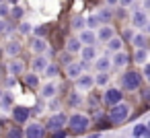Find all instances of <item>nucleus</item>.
<instances>
[{"label": "nucleus", "instance_id": "18", "mask_svg": "<svg viewBox=\"0 0 150 138\" xmlns=\"http://www.w3.org/2000/svg\"><path fill=\"white\" fill-rule=\"evenodd\" d=\"M132 23H134V27H138V29H144V27H146V23H148V17H146V13H144V11H140V13H134V17H132Z\"/></svg>", "mask_w": 150, "mask_h": 138}, {"label": "nucleus", "instance_id": "22", "mask_svg": "<svg viewBox=\"0 0 150 138\" xmlns=\"http://www.w3.org/2000/svg\"><path fill=\"white\" fill-rule=\"evenodd\" d=\"M25 85H27L29 89H37V87H39V76H37V72L25 74Z\"/></svg>", "mask_w": 150, "mask_h": 138}, {"label": "nucleus", "instance_id": "42", "mask_svg": "<svg viewBox=\"0 0 150 138\" xmlns=\"http://www.w3.org/2000/svg\"><path fill=\"white\" fill-rule=\"evenodd\" d=\"M6 2H8L11 6H15V4H19V0H6Z\"/></svg>", "mask_w": 150, "mask_h": 138}, {"label": "nucleus", "instance_id": "29", "mask_svg": "<svg viewBox=\"0 0 150 138\" xmlns=\"http://www.w3.org/2000/svg\"><path fill=\"white\" fill-rule=\"evenodd\" d=\"M109 83V74L107 72H99L97 76H95V85H99V87H105Z\"/></svg>", "mask_w": 150, "mask_h": 138}, {"label": "nucleus", "instance_id": "36", "mask_svg": "<svg viewBox=\"0 0 150 138\" xmlns=\"http://www.w3.org/2000/svg\"><path fill=\"white\" fill-rule=\"evenodd\" d=\"M68 103H70V105H74V107H76V105H80V103H82V97H80V95H78V93H72V95H70V97H68Z\"/></svg>", "mask_w": 150, "mask_h": 138}, {"label": "nucleus", "instance_id": "40", "mask_svg": "<svg viewBox=\"0 0 150 138\" xmlns=\"http://www.w3.org/2000/svg\"><path fill=\"white\" fill-rule=\"evenodd\" d=\"M144 78L150 83V64H146V66H144Z\"/></svg>", "mask_w": 150, "mask_h": 138}, {"label": "nucleus", "instance_id": "5", "mask_svg": "<svg viewBox=\"0 0 150 138\" xmlns=\"http://www.w3.org/2000/svg\"><path fill=\"white\" fill-rule=\"evenodd\" d=\"M66 124H68V115H66V113H54V115L47 120V124H45V130H50V132H56V130H62Z\"/></svg>", "mask_w": 150, "mask_h": 138}, {"label": "nucleus", "instance_id": "35", "mask_svg": "<svg viewBox=\"0 0 150 138\" xmlns=\"http://www.w3.org/2000/svg\"><path fill=\"white\" fill-rule=\"evenodd\" d=\"M8 15H11V4L8 2H0V17L6 19Z\"/></svg>", "mask_w": 150, "mask_h": 138}, {"label": "nucleus", "instance_id": "8", "mask_svg": "<svg viewBox=\"0 0 150 138\" xmlns=\"http://www.w3.org/2000/svg\"><path fill=\"white\" fill-rule=\"evenodd\" d=\"M29 48H31V52H33V54H45V52H47V39H45V37H39V35H35V37H31Z\"/></svg>", "mask_w": 150, "mask_h": 138}, {"label": "nucleus", "instance_id": "13", "mask_svg": "<svg viewBox=\"0 0 150 138\" xmlns=\"http://www.w3.org/2000/svg\"><path fill=\"white\" fill-rule=\"evenodd\" d=\"M21 50H23V46H21L17 39H11V41H6V43H4V54H6L8 58L19 56V54H21Z\"/></svg>", "mask_w": 150, "mask_h": 138}, {"label": "nucleus", "instance_id": "19", "mask_svg": "<svg viewBox=\"0 0 150 138\" xmlns=\"http://www.w3.org/2000/svg\"><path fill=\"white\" fill-rule=\"evenodd\" d=\"M127 60H129V56L125 54V52H115V56H113V60H111V64L115 66V68H121V66H125L127 64Z\"/></svg>", "mask_w": 150, "mask_h": 138}, {"label": "nucleus", "instance_id": "20", "mask_svg": "<svg viewBox=\"0 0 150 138\" xmlns=\"http://www.w3.org/2000/svg\"><path fill=\"white\" fill-rule=\"evenodd\" d=\"M80 48H82V41H80L78 37H70V39L66 41V52H70V54H78Z\"/></svg>", "mask_w": 150, "mask_h": 138}, {"label": "nucleus", "instance_id": "41", "mask_svg": "<svg viewBox=\"0 0 150 138\" xmlns=\"http://www.w3.org/2000/svg\"><path fill=\"white\" fill-rule=\"evenodd\" d=\"M117 4H121V6H132V4H134V0H119Z\"/></svg>", "mask_w": 150, "mask_h": 138}, {"label": "nucleus", "instance_id": "4", "mask_svg": "<svg viewBox=\"0 0 150 138\" xmlns=\"http://www.w3.org/2000/svg\"><path fill=\"white\" fill-rule=\"evenodd\" d=\"M11 117H13L17 124H27L29 117H31V109L25 107V105H13V109H11Z\"/></svg>", "mask_w": 150, "mask_h": 138}, {"label": "nucleus", "instance_id": "32", "mask_svg": "<svg viewBox=\"0 0 150 138\" xmlns=\"http://www.w3.org/2000/svg\"><path fill=\"white\" fill-rule=\"evenodd\" d=\"M99 25H101V21H99V17H97V15H93V17H88V19H86V27H88V29H97Z\"/></svg>", "mask_w": 150, "mask_h": 138}, {"label": "nucleus", "instance_id": "17", "mask_svg": "<svg viewBox=\"0 0 150 138\" xmlns=\"http://www.w3.org/2000/svg\"><path fill=\"white\" fill-rule=\"evenodd\" d=\"M78 54L82 56L84 62H93V60L97 58V50H95V46H82Z\"/></svg>", "mask_w": 150, "mask_h": 138}, {"label": "nucleus", "instance_id": "21", "mask_svg": "<svg viewBox=\"0 0 150 138\" xmlns=\"http://www.w3.org/2000/svg\"><path fill=\"white\" fill-rule=\"evenodd\" d=\"M111 66H113V64H111V60H109L107 56H101V58H97V62H95V68H97L99 72H107Z\"/></svg>", "mask_w": 150, "mask_h": 138}, {"label": "nucleus", "instance_id": "37", "mask_svg": "<svg viewBox=\"0 0 150 138\" xmlns=\"http://www.w3.org/2000/svg\"><path fill=\"white\" fill-rule=\"evenodd\" d=\"M144 132H146V126H144V124H138V126L132 130L134 136H144Z\"/></svg>", "mask_w": 150, "mask_h": 138}, {"label": "nucleus", "instance_id": "7", "mask_svg": "<svg viewBox=\"0 0 150 138\" xmlns=\"http://www.w3.org/2000/svg\"><path fill=\"white\" fill-rule=\"evenodd\" d=\"M6 70H8V74H13V76H21V74H25V62L15 56V58H11V62L6 64Z\"/></svg>", "mask_w": 150, "mask_h": 138}, {"label": "nucleus", "instance_id": "6", "mask_svg": "<svg viewBox=\"0 0 150 138\" xmlns=\"http://www.w3.org/2000/svg\"><path fill=\"white\" fill-rule=\"evenodd\" d=\"M25 136L27 138H41V136H45V126H41L39 122H31L25 128Z\"/></svg>", "mask_w": 150, "mask_h": 138}, {"label": "nucleus", "instance_id": "3", "mask_svg": "<svg viewBox=\"0 0 150 138\" xmlns=\"http://www.w3.org/2000/svg\"><path fill=\"white\" fill-rule=\"evenodd\" d=\"M119 83H121V89H125V91H136V89L140 87V83H142V76L138 74V70H127L125 74H121Z\"/></svg>", "mask_w": 150, "mask_h": 138}, {"label": "nucleus", "instance_id": "25", "mask_svg": "<svg viewBox=\"0 0 150 138\" xmlns=\"http://www.w3.org/2000/svg\"><path fill=\"white\" fill-rule=\"evenodd\" d=\"M134 60H136L138 64H144V62L148 60V52H146V48H136V54H134Z\"/></svg>", "mask_w": 150, "mask_h": 138}, {"label": "nucleus", "instance_id": "39", "mask_svg": "<svg viewBox=\"0 0 150 138\" xmlns=\"http://www.w3.org/2000/svg\"><path fill=\"white\" fill-rule=\"evenodd\" d=\"M33 31H35V35H39V37H43V35L47 33V27H35Z\"/></svg>", "mask_w": 150, "mask_h": 138}, {"label": "nucleus", "instance_id": "23", "mask_svg": "<svg viewBox=\"0 0 150 138\" xmlns=\"http://www.w3.org/2000/svg\"><path fill=\"white\" fill-rule=\"evenodd\" d=\"M105 43H107V48H109L111 52H119V50H121V46H123L121 37H115V35H113L109 41H105Z\"/></svg>", "mask_w": 150, "mask_h": 138}, {"label": "nucleus", "instance_id": "14", "mask_svg": "<svg viewBox=\"0 0 150 138\" xmlns=\"http://www.w3.org/2000/svg\"><path fill=\"white\" fill-rule=\"evenodd\" d=\"M78 39L82 41V46H95V41H97V33L93 31V29H82L80 31V35H78Z\"/></svg>", "mask_w": 150, "mask_h": 138}, {"label": "nucleus", "instance_id": "38", "mask_svg": "<svg viewBox=\"0 0 150 138\" xmlns=\"http://www.w3.org/2000/svg\"><path fill=\"white\" fill-rule=\"evenodd\" d=\"M8 136H11V138H19V136H25V130H21V128H13V130H8Z\"/></svg>", "mask_w": 150, "mask_h": 138}, {"label": "nucleus", "instance_id": "24", "mask_svg": "<svg viewBox=\"0 0 150 138\" xmlns=\"http://www.w3.org/2000/svg\"><path fill=\"white\" fill-rule=\"evenodd\" d=\"M0 107L2 109H13V95L11 93H2V97H0Z\"/></svg>", "mask_w": 150, "mask_h": 138}, {"label": "nucleus", "instance_id": "26", "mask_svg": "<svg viewBox=\"0 0 150 138\" xmlns=\"http://www.w3.org/2000/svg\"><path fill=\"white\" fill-rule=\"evenodd\" d=\"M97 17H99L101 23H109V21L113 19V13H111V9H101V11L97 13Z\"/></svg>", "mask_w": 150, "mask_h": 138}, {"label": "nucleus", "instance_id": "16", "mask_svg": "<svg viewBox=\"0 0 150 138\" xmlns=\"http://www.w3.org/2000/svg\"><path fill=\"white\" fill-rule=\"evenodd\" d=\"M56 93H58V85H56V83H52V80H50V83H45V85L41 87V97H43V99H54V97H56Z\"/></svg>", "mask_w": 150, "mask_h": 138}, {"label": "nucleus", "instance_id": "2", "mask_svg": "<svg viewBox=\"0 0 150 138\" xmlns=\"http://www.w3.org/2000/svg\"><path fill=\"white\" fill-rule=\"evenodd\" d=\"M88 126H91V122H88V117L82 115V113H72V115L68 117V128H70V132H74V134L86 132Z\"/></svg>", "mask_w": 150, "mask_h": 138}, {"label": "nucleus", "instance_id": "27", "mask_svg": "<svg viewBox=\"0 0 150 138\" xmlns=\"http://www.w3.org/2000/svg\"><path fill=\"white\" fill-rule=\"evenodd\" d=\"M43 74H45L47 78H56V76H58V66L50 62V64L45 66V70H43Z\"/></svg>", "mask_w": 150, "mask_h": 138}, {"label": "nucleus", "instance_id": "44", "mask_svg": "<svg viewBox=\"0 0 150 138\" xmlns=\"http://www.w3.org/2000/svg\"><path fill=\"white\" fill-rule=\"evenodd\" d=\"M144 9H150V0H144Z\"/></svg>", "mask_w": 150, "mask_h": 138}, {"label": "nucleus", "instance_id": "45", "mask_svg": "<svg viewBox=\"0 0 150 138\" xmlns=\"http://www.w3.org/2000/svg\"><path fill=\"white\" fill-rule=\"evenodd\" d=\"M119 0H107V4H117Z\"/></svg>", "mask_w": 150, "mask_h": 138}, {"label": "nucleus", "instance_id": "11", "mask_svg": "<svg viewBox=\"0 0 150 138\" xmlns=\"http://www.w3.org/2000/svg\"><path fill=\"white\" fill-rule=\"evenodd\" d=\"M82 70H84V66H82V62H68L66 64V74H68V78H78L80 74H82Z\"/></svg>", "mask_w": 150, "mask_h": 138}, {"label": "nucleus", "instance_id": "1", "mask_svg": "<svg viewBox=\"0 0 150 138\" xmlns=\"http://www.w3.org/2000/svg\"><path fill=\"white\" fill-rule=\"evenodd\" d=\"M129 113H132V107L127 105V103H115V105H111V111H109V120L113 122V124H123L127 117H129Z\"/></svg>", "mask_w": 150, "mask_h": 138}, {"label": "nucleus", "instance_id": "30", "mask_svg": "<svg viewBox=\"0 0 150 138\" xmlns=\"http://www.w3.org/2000/svg\"><path fill=\"white\" fill-rule=\"evenodd\" d=\"M11 31H13V27L8 25V21L0 17V35H8Z\"/></svg>", "mask_w": 150, "mask_h": 138}, {"label": "nucleus", "instance_id": "34", "mask_svg": "<svg viewBox=\"0 0 150 138\" xmlns=\"http://www.w3.org/2000/svg\"><path fill=\"white\" fill-rule=\"evenodd\" d=\"M19 31H21L23 35H29V33L33 31V25H31V23H27V21H21V25H19Z\"/></svg>", "mask_w": 150, "mask_h": 138}, {"label": "nucleus", "instance_id": "31", "mask_svg": "<svg viewBox=\"0 0 150 138\" xmlns=\"http://www.w3.org/2000/svg\"><path fill=\"white\" fill-rule=\"evenodd\" d=\"M23 13H25V11H23L19 4L11 6V17H13V19H17V21H19V19H23Z\"/></svg>", "mask_w": 150, "mask_h": 138}, {"label": "nucleus", "instance_id": "47", "mask_svg": "<svg viewBox=\"0 0 150 138\" xmlns=\"http://www.w3.org/2000/svg\"><path fill=\"white\" fill-rule=\"evenodd\" d=\"M0 2H6V0H0Z\"/></svg>", "mask_w": 150, "mask_h": 138}, {"label": "nucleus", "instance_id": "28", "mask_svg": "<svg viewBox=\"0 0 150 138\" xmlns=\"http://www.w3.org/2000/svg\"><path fill=\"white\" fill-rule=\"evenodd\" d=\"M132 43H134L136 48H146V35H142V33L134 35V37H132Z\"/></svg>", "mask_w": 150, "mask_h": 138}, {"label": "nucleus", "instance_id": "33", "mask_svg": "<svg viewBox=\"0 0 150 138\" xmlns=\"http://www.w3.org/2000/svg\"><path fill=\"white\" fill-rule=\"evenodd\" d=\"M84 25H86V19H82V17L72 19V29H84Z\"/></svg>", "mask_w": 150, "mask_h": 138}, {"label": "nucleus", "instance_id": "15", "mask_svg": "<svg viewBox=\"0 0 150 138\" xmlns=\"http://www.w3.org/2000/svg\"><path fill=\"white\" fill-rule=\"evenodd\" d=\"M76 87H78L80 91H88V89L95 87V78H93L91 74H80V76L76 78Z\"/></svg>", "mask_w": 150, "mask_h": 138}, {"label": "nucleus", "instance_id": "43", "mask_svg": "<svg viewBox=\"0 0 150 138\" xmlns=\"http://www.w3.org/2000/svg\"><path fill=\"white\" fill-rule=\"evenodd\" d=\"M144 29H146V33H148V35H150V21H148V23H146V27H144Z\"/></svg>", "mask_w": 150, "mask_h": 138}, {"label": "nucleus", "instance_id": "9", "mask_svg": "<svg viewBox=\"0 0 150 138\" xmlns=\"http://www.w3.org/2000/svg\"><path fill=\"white\" fill-rule=\"evenodd\" d=\"M113 35H115V33H113V27H111L109 23H101V25L97 27V39H99V41H109Z\"/></svg>", "mask_w": 150, "mask_h": 138}, {"label": "nucleus", "instance_id": "12", "mask_svg": "<svg viewBox=\"0 0 150 138\" xmlns=\"http://www.w3.org/2000/svg\"><path fill=\"white\" fill-rule=\"evenodd\" d=\"M121 91L119 89H107L105 91V95H103V101L107 103V105H115V103H119L121 101Z\"/></svg>", "mask_w": 150, "mask_h": 138}, {"label": "nucleus", "instance_id": "10", "mask_svg": "<svg viewBox=\"0 0 150 138\" xmlns=\"http://www.w3.org/2000/svg\"><path fill=\"white\" fill-rule=\"evenodd\" d=\"M47 64H50V60L45 58V54H35V58L31 60V70L39 74V72H43V70H45V66H47Z\"/></svg>", "mask_w": 150, "mask_h": 138}, {"label": "nucleus", "instance_id": "46", "mask_svg": "<svg viewBox=\"0 0 150 138\" xmlns=\"http://www.w3.org/2000/svg\"><path fill=\"white\" fill-rule=\"evenodd\" d=\"M144 136H150V130H148V128H146V132H144Z\"/></svg>", "mask_w": 150, "mask_h": 138}, {"label": "nucleus", "instance_id": "48", "mask_svg": "<svg viewBox=\"0 0 150 138\" xmlns=\"http://www.w3.org/2000/svg\"><path fill=\"white\" fill-rule=\"evenodd\" d=\"M0 97H2V91H0Z\"/></svg>", "mask_w": 150, "mask_h": 138}]
</instances>
